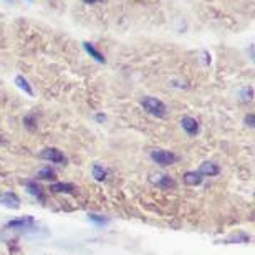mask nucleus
I'll list each match as a JSON object with an SVG mask.
<instances>
[{"label":"nucleus","mask_w":255,"mask_h":255,"mask_svg":"<svg viewBox=\"0 0 255 255\" xmlns=\"http://www.w3.org/2000/svg\"><path fill=\"white\" fill-rule=\"evenodd\" d=\"M184 182H186L187 186H199L202 182V176L199 174V172H194V171L186 172V174H184Z\"/></svg>","instance_id":"obj_11"},{"label":"nucleus","mask_w":255,"mask_h":255,"mask_svg":"<svg viewBox=\"0 0 255 255\" xmlns=\"http://www.w3.org/2000/svg\"><path fill=\"white\" fill-rule=\"evenodd\" d=\"M96 120H98V121H105L106 118H105V115H98V116H96Z\"/></svg>","instance_id":"obj_18"},{"label":"nucleus","mask_w":255,"mask_h":255,"mask_svg":"<svg viewBox=\"0 0 255 255\" xmlns=\"http://www.w3.org/2000/svg\"><path fill=\"white\" fill-rule=\"evenodd\" d=\"M181 125L182 128H184V131L187 132V134H197L199 131V123L194 118H191V116H184V118L181 120Z\"/></svg>","instance_id":"obj_6"},{"label":"nucleus","mask_w":255,"mask_h":255,"mask_svg":"<svg viewBox=\"0 0 255 255\" xmlns=\"http://www.w3.org/2000/svg\"><path fill=\"white\" fill-rule=\"evenodd\" d=\"M151 157H152V161H154L156 164L164 166V167L174 164V162L177 161V156L174 154V152L164 151V149H154L151 152Z\"/></svg>","instance_id":"obj_2"},{"label":"nucleus","mask_w":255,"mask_h":255,"mask_svg":"<svg viewBox=\"0 0 255 255\" xmlns=\"http://www.w3.org/2000/svg\"><path fill=\"white\" fill-rule=\"evenodd\" d=\"M38 177H40V179H45V181L55 179V171L50 169V167H45V169H42L38 172Z\"/></svg>","instance_id":"obj_15"},{"label":"nucleus","mask_w":255,"mask_h":255,"mask_svg":"<svg viewBox=\"0 0 255 255\" xmlns=\"http://www.w3.org/2000/svg\"><path fill=\"white\" fill-rule=\"evenodd\" d=\"M106 176H108V171H106L103 166L95 164V167H93V177H95V179L96 181H105Z\"/></svg>","instance_id":"obj_14"},{"label":"nucleus","mask_w":255,"mask_h":255,"mask_svg":"<svg viewBox=\"0 0 255 255\" xmlns=\"http://www.w3.org/2000/svg\"><path fill=\"white\" fill-rule=\"evenodd\" d=\"M219 166L217 164H214V162H202L201 164V169H199V174L201 176H216L219 174Z\"/></svg>","instance_id":"obj_8"},{"label":"nucleus","mask_w":255,"mask_h":255,"mask_svg":"<svg viewBox=\"0 0 255 255\" xmlns=\"http://www.w3.org/2000/svg\"><path fill=\"white\" fill-rule=\"evenodd\" d=\"M141 105H142V108L147 111V113L154 115V116H157V118H164V116L167 115L166 105L162 103L161 100L154 98V96H146V98H142Z\"/></svg>","instance_id":"obj_1"},{"label":"nucleus","mask_w":255,"mask_h":255,"mask_svg":"<svg viewBox=\"0 0 255 255\" xmlns=\"http://www.w3.org/2000/svg\"><path fill=\"white\" fill-rule=\"evenodd\" d=\"M246 121H247V123H251L249 126H254V116H252V115H251V116H247V120H246Z\"/></svg>","instance_id":"obj_17"},{"label":"nucleus","mask_w":255,"mask_h":255,"mask_svg":"<svg viewBox=\"0 0 255 255\" xmlns=\"http://www.w3.org/2000/svg\"><path fill=\"white\" fill-rule=\"evenodd\" d=\"M42 157L50 162H53V164H66V162H68L66 156L62 151H58L57 147H48V149H45L42 152Z\"/></svg>","instance_id":"obj_3"},{"label":"nucleus","mask_w":255,"mask_h":255,"mask_svg":"<svg viewBox=\"0 0 255 255\" xmlns=\"http://www.w3.org/2000/svg\"><path fill=\"white\" fill-rule=\"evenodd\" d=\"M91 221H95V222H100V224H105L106 222V219H101L100 216H90Z\"/></svg>","instance_id":"obj_16"},{"label":"nucleus","mask_w":255,"mask_h":255,"mask_svg":"<svg viewBox=\"0 0 255 255\" xmlns=\"http://www.w3.org/2000/svg\"><path fill=\"white\" fill-rule=\"evenodd\" d=\"M52 191L57 194H73L76 187L73 184H68V182H55L52 186Z\"/></svg>","instance_id":"obj_9"},{"label":"nucleus","mask_w":255,"mask_h":255,"mask_svg":"<svg viewBox=\"0 0 255 255\" xmlns=\"http://www.w3.org/2000/svg\"><path fill=\"white\" fill-rule=\"evenodd\" d=\"M0 204H3L5 207H12V209H18L20 207V199L17 194L13 192H3L0 196Z\"/></svg>","instance_id":"obj_5"},{"label":"nucleus","mask_w":255,"mask_h":255,"mask_svg":"<svg viewBox=\"0 0 255 255\" xmlns=\"http://www.w3.org/2000/svg\"><path fill=\"white\" fill-rule=\"evenodd\" d=\"M83 47H85V50H86V52L90 53V57H91V58H95V60H96V62H98V63H106V58H105V55H103V53H100L98 50L95 48V45H93V43H90V42H85V43H83Z\"/></svg>","instance_id":"obj_7"},{"label":"nucleus","mask_w":255,"mask_h":255,"mask_svg":"<svg viewBox=\"0 0 255 255\" xmlns=\"http://www.w3.org/2000/svg\"><path fill=\"white\" fill-rule=\"evenodd\" d=\"M15 85H17L20 90H23V91H25V93H27V95L33 96V90H32V86H30V83H28V81H27V78H23L22 75L15 76Z\"/></svg>","instance_id":"obj_12"},{"label":"nucleus","mask_w":255,"mask_h":255,"mask_svg":"<svg viewBox=\"0 0 255 255\" xmlns=\"http://www.w3.org/2000/svg\"><path fill=\"white\" fill-rule=\"evenodd\" d=\"M96 2H98V0H85V3H90V5H93Z\"/></svg>","instance_id":"obj_19"},{"label":"nucleus","mask_w":255,"mask_h":255,"mask_svg":"<svg viewBox=\"0 0 255 255\" xmlns=\"http://www.w3.org/2000/svg\"><path fill=\"white\" fill-rule=\"evenodd\" d=\"M25 187H27V191L32 194V196L38 197L40 201L43 199V196H42V187H40L35 181H27V182H25Z\"/></svg>","instance_id":"obj_13"},{"label":"nucleus","mask_w":255,"mask_h":255,"mask_svg":"<svg viewBox=\"0 0 255 255\" xmlns=\"http://www.w3.org/2000/svg\"><path fill=\"white\" fill-rule=\"evenodd\" d=\"M33 226H35V219L32 216L18 217V219H13V221L7 222V227L15 229V231H27V229H32Z\"/></svg>","instance_id":"obj_4"},{"label":"nucleus","mask_w":255,"mask_h":255,"mask_svg":"<svg viewBox=\"0 0 255 255\" xmlns=\"http://www.w3.org/2000/svg\"><path fill=\"white\" fill-rule=\"evenodd\" d=\"M156 177L157 179H152V182H156L162 189H172V187H176V182L169 176H156Z\"/></svg>","instance_id":"obj_10"}]
</instances>
